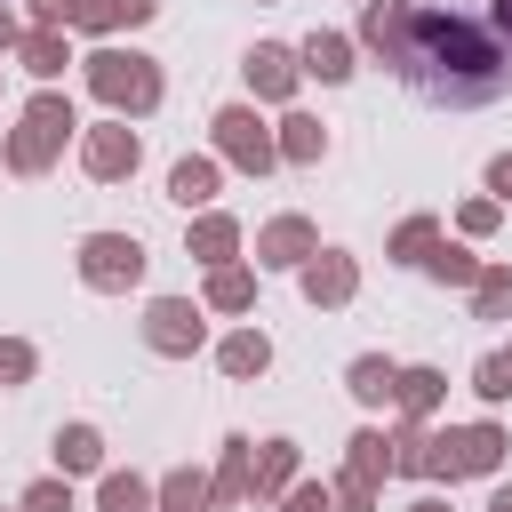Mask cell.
Here are the masks:
<instances>
[{
    "label": "cell",
    "instance_id": "obj_13",
    "mask_svg": "<svg viewBox=\"0 0 512 512\" xmlns=\"http://www.w3.org/2000/svg\"><path fill=\"white\" fill-rule=\"evenodd\" d=\"M16 56H24V72H32V80H56V72L72 64V56H64V32H48V24H40V32H24V40H16Z\"/></svg>",
    "mask_w": 512,
    "mask_h": 512
},
{
    "label": "cell",
    "instance_id": "obj_28",
    "mask_svg": "<svg viewBox=\"0 0 512 512\" xmlns=\"http://www.w3.org/2000/svg\"><path fill=\"white\" fill-rule=\"evenodd\" d=\"M160 504H168V512H200V504H208V480H200V472H176V480L160 488Z\"/></svg>",
    "mask_w": 512,
    "mask_h": 512
},
{
    "label": "cell",
    "instance_id": "obj_41",
    "mask_svg": "<svg viewBox=\"0 0 512 512\" xmlns=\"http://www.w3.org/2000/svg\"><path fill=\"white\" fill-rule=\"evenodd\" d=\"M496 16H504V32H512V0H496Z\"/></svg>",
    "mask_w": 512,
    "mask_h": 512
},
{
    "label": "cell",
    "instance_id": "obj_12",
    "mask_svg": "<svg viewBox=\"0 0 512 512\" xmlns=\"http://www.w3.org/2000/svg\"><path fill=\"white\" fill-rule=\"evenodd\" d=\"M248 88L256 96H288L296 88V56L288 48H248Z\"/></svg>",
    "mask_w": 512,
    "mask_h": 512
},
{
    "label": "cell",
    "instance_id": "obj_22",
    "mask_svg": "<svg viewBox=\"0 0 512 512\" xmlns=\"http://www.w3.org/2000/svg\"><path fill=\"white\" fill-rule=\"evenodd\" d=\"M248 296H256V280H248L240 264H216V280H208V304H216V312H240Z\"/></svg>",
    "mask_w": 512,
    "mask_h": 512
},
{
    "label": "cell",
    "instance_id": "obj_18",
    "mask_svg": "<svg viewBox=\"0 0 512 512\" xmlns=\"http://www.w3.org/2000/svg\"><path fill=\"white\" fill-rule=\"evenodd\" d=\"M392 400H400L408 416H432V408H440V376H432V368H400V376H392Z\"/></svg>",
    "mask_w": 512,
    "mask_h": 512
},
{
    "label": "cell",
    "instance_id": "obj_27",
    "mask_svg": "<svg viewBox=\"0 0 512 512\" xmlns=\"http://www.w3.org/2000/svg\"><path fill=\"white\" fill-rule=\"evenodd\" d=\"M216 496H248V440H224V472H216Z\"/></svg>",
    "mask_w": 512,
    "mask_h": 512
},
{
    "label": "cell",
    "instance_id": "obj_5",
    "mask_svg": "<svg viewBox=\"0 0 512 512\" xmlns=\"http://www.w3.org/2000/svg\"><path fill=\"white\" fill-rule=\"evenodd\" d=\"M496 456H504V432L496 424H464V432H440L432 440V472H496Z\"/></svg>",
    "mask_w": 512,
    "mask_h": 512
},
{
    "label": "cell",
    "instance_id": "obj_24",
    "mask_svg": "<svg viewBox=\"0 0 512 512\" xmlns=\"http://www.w3.org/2000/svg\"><path fill=\"white\" fill-rule=\"evenodd\" d=\"M144 504H152V488L136 472H104V512H144Z\"/></svg>",
    "mask_w": 512,
    "mask_h": 512
},
{
    "label": "cell",
    "instance_id": "obj_38",
    "mask_svg": "<svg viewBox=\"0 0 512 512\" xmlns=\"http://www.w3.org/2000/svg\"><path fill=\"white\" fill-rule=\"evenodd\" d=\"M0 48H16V16L8 8H0Z\"/></svg>",
    "mask_w": 512,
    "mask_h": 512
},
{
    "label": "cell",
    "instance_id": "obj_30",
    "mask_svg": "<svg viewBox=\"0 0 512 512\" xmlns=\"http://www.w3.org/2000/svg\"><path fill=\"white\" fill-rule=\"evenodd\" d=\"M432 248H440V240H432V224H424V216H416V224H400V240H392V256H408V264H424Z\"/></svg>",
    "mask_w": 512,
    "mask_h": 512
},
{
    "label": "cell",
    "instance_id": "obj_14",
    "mask_svg": "<svg viewBox=\"0 0 512 512\" xmlns=\"http://www.w3.org/2000/svg\"><path fill=\"white\" fill-rule=\"evenodd\" d=\"M168 200L208 208V200H216V160H176V168H168Z\"/></svg>",
    "mask_w": 512,
    "mask_h": 512
},
{
    "label": "cell",
    "instance_id": "obj_35",
    "mask_svg": "<svg viewBox=\"0 0 512 512\" xmlns=\"http://www.w3.org/2000/svg\"><path fill=\"white\" fill-rule=\"evenodd\" d=\"M32 376V344H0V384H24Z\"/></svg>",
    "mask_w": 512,
    "mask_h": 512
},
{
    "label": "cell",
    "instance_id": "obj_8",
    "mask_svg": "<svg viewBox=\"0 0 512 512\" xmlns=\"http://www.w3.org/2000/svg\"><path fill=\"white\" fill-rule=\"evenodd\" d=\"M80 160H88V176H96V184H112V176H128V168H136V136H128L120 120H104V128H88V152H80Z\"/></svg>",
    "mask_w": 512,
    "mask_h": 512
},
{
    "label": "cell",
    "instance_id": "obj_3",
    "mask_svg": "<svg viewBox=\"0 0 512 512\" xmlns=\"http://www.w3.org/2000/svg\"><path fill=\"white\" fill-rule=\"evenodd\" d=\"M72 128H80V120H72V104H64V96H32L24 128L8 136V168H24V176H32V168H48V152H56Z\"/></svg>",
    "mask_w": 512,
    "mask_h": 512
},
{
    "label": "cell",
    "instance_id": "obj_23",
    "mask_svg": "<svg viewBox=\"0 0 512 512\" xmlns=\"http://www.w3.org/2000/svg\"><path fill=\"white\" fill-rule=\"evenodd\" d=\"M392 376H400V368H384V360H352V400H368V408L392 400Z\"/></svg>",
    "mask_w": 512,
    "mask_h": 512
},
{
    "label": "cell",
    "instance_id": "obj_2",
    "mask_svg": "<svg viewBox=\"0 0 512 512\" xmlns=\"http://www.w3.org/2000/svg\"><path fill=\"white\" fill-rule=\"evenodd\" d=\"M88 88H96L112 112H152V104H160V72H152V56H136V48H96V56H88Z\"/></svg>",
    "mask_w": 512,
    "mask_h": 512
},
{
    "label": "cell",
    "instance_id": "obj_21",
    "mask_svg": "<svg viewBox=\"0 0 512 512\" xmlns=\"http://www.w3.org/2000/svg\"><path fill=\"white\" fill-rule=\"evenodd\" d=\"M288 472H296V448H288V440H264V456H256V472H248V488H256V496H272V488H288Z\"/></svg>",
    "mask_w": 512,
    "mask_h": 512
},
{
    "label": "cell",
    "instance_id": "obj_1",
    "mask_svg": "<svg viewBox=\"0 0 512 512\" xmlns=\"http://www.w3.org/2000/svg\"><path fill=\"white\" fill-rule=\"evenodd\" d=\"M368 40H376L416 88H432V96H448V104H480V96H496L504 72H512L488 32H472L464 16H416L408 0H376V8H368Z\"/></svg>",
    "mask_w": 512,
    "mask_h": 512
},
{
    "label": "cell",
    "instance_id": "obj_16",
    "mask_svg": "<svg viewBox=\"0 0 512 512\" xmlns=\"http://www.w3.org/2000/svg\"><path fill=\"white\" fill-rule=\"evenodd\" d=\"M272 152H280V160H320V152H328V128H320V120H304V112H288Z\"/></svg>",
    "mask_w": 512,
    "mask_h": 512
},
{
    "label": "cell",
    "instance_id": "obj_11",
    "mask_svg": "<svg viewBox=\"0 0 512 512\" xmlns=\"http://www.w3.org/2000/svg\"><path fill=\"white\" fill-rule=\"evenodd\" d=\"M296 72H320V80H352V40H344V32H312Z\"/></svg>",
    "mask_w": 512,
    "mask_h": 512
},
{
    "label": "cell",
    "instance_id": "obj_25",
    "mask_svg": "<svg viewBox=\"0 0 512 512\" xmlns=\"http://www.w3.org/2000/svg\"><path fill=\"white\" fill-rule=\"evenodd\" d=\"M392 472H432V440H424L416 424H408V432L392 440Z\"/></svg>",
    "mask_w": 512,
    "mask_h": 512
},
{
    "label": "cell",
    "instance_id": "obj_7",
    "mask_svg": "<svg viewBox=\"0 0 512 512\" xmlns=\"http://www.w3.org/2000/svg\"><path fill=\"white\" fill-rule=\"evenodd\" d=\"M200 336H208V328H200V312H192L184 296H160V304L144 312V344H152V352H192Z\"/></svg>",
    "mask_w": 512,
    "mask_h": 512
},
{
    "label": "cell",
    "instance_id": "obj_39",
    "mask_svg": "<svg viewBox=\"0 0 512 512\" xmlns=\"http://www.w3.org/2000/svg\"><path fill=\"white\" fill-rule=\"evenodd\" d=\"M488 512H512V488H496V504H488Z\"/></svg>",
    "mask_w": 512,
    "mask_h": 512
},
{
    "label": "cell",
    "instance_id": "obj_32",
    "mask_svg": "<svg viewBox=\"0 0 512 512\" xmlns=\"http://www.w3.org/2000/svg\"><path fill=\"white\" fill-rule=\"evenodd\" d=\"M472 376H480V400H504V392H512V360H504V352H488Z\"/></svg>",
    "mask_w": 512,
    "mask_h": 512
},
{
    "label": "cell",
    "instance_id": "obj_4",
    "mask_svg": "<svg viewBox=\"0 0 512 512\" xmlns=\"http://www.w3.org/2000/svg\"><path fill=\"white\" fill-rule=\"evenodd\" d=\"M80 280H88V288H136V280H144L136 232H88V240H80Z\"/></svg>",
    "mask_w": 512,
    "mask_h": 512
},
{
    "label": "cell",
    "instance_id": "obj_34",
    "mask_svg": "<svg viewBox=\"0 0 512 512\" xmlns=\"http://www.w3.org/2000/svg\"><path fill=\"white\" fill-rule=\"evenodd\" d=\"M336 504H344V512H368V504H376V480H352V472H344V480H336Z\"/></svg>",
    "mask_w": 512,
    "mask_h": 512
},
{
    "label": "cell",
    "instance_id": "obj_9",
    "mask_svg": "<svg viewBox=\"0 0 512 512\" xmlns=\"http://www.w3.org/2000/svg\"><path fill=\"white\" fill-rule=\"evenodd\" d=\"M312 256V224L304 216H280V224H264V240H256V264H304Z\"/></svg>",
    "mask_w": 512,
    "mask_h": 512
},
{
    "label": "cell",
    "instance_id": "obj_19",
    "mask_svg": "<svg viewBox=\"0 0 512 512\" xmlns=\"http://www.w3.org/2000/svg\"><path fill=\"white\" fill-rule=\"evenodd\" d=\"M56 464H64V472H96V464H104V440H96L88 424H64V432H56Z\"/></svg>",
    "mask_w": 512,
    "mask_h": 512
},
{
    "label": "cell",
    "instance_id": "obj_10",
    "mask_svg": "<svg viewBox=\"0 0 512 512\" xmlns=\"http://www.w3.org/2000/svg\"><path fill=\"white\" fill-rule=\"evenodd\" d=\"M160 0H72V24L80 32H112V24H144Z\"/></svg>",
    "mask_w": 512,
    "mask_h": 512
},
{
    "label": "cell",
    "instance_id": "obj_6",
    "mask_svg": "<svg viewBox=\"0 0 512 512\" xmlns=\"http://www.w3.org/2000/svg\"><path fill=\"white\" fill-rule=\"evenodd\" d=\"M216 144H224V160H240V168H256V176L280 160L272 136H264V120H256L248 104H224V112H216Z\"/></svg>",
    "mask_w": 512,
    "mask_h": 512
},
{
    "label": "cell",
    "instance_id": "obj_20",
    "mask_svg": "<svg viewBox=\"0 0 512 512\" xmlns=\"http://www.w3.org/2000/svg\"><path fill=\"white\" fill-rule=\"evenodd\" d=\"M232 248H240V224H232V216H200V224H192V256H208V264H224Z\"/></svg>",
    "mask_w": 512,
    "mask_h": 512
},
{
    "label": "cell",
    "instance_id": "obj_36",
    "mask_svg": "<svg viewBox=\"0 0 512 512\" xmlns=\"http://www.w3.org/2000/svg\"><path fill=\"white\" fill-rule=\"evenodd\" d=\"M288 512H328V488H288Z\"/></svg>",
    "mask_w": 512,
    "mask_h": 512
},
{
    "label": "cell",
    "instance_id": "obj_26",
    "mask_svg": "<svg viewBox=\"0 0 512 512\" xmlns=\"http://www.w3.org/2000/svg\"><path fill=\"white\" fill-rule=\"evenodd\" d=\"M376 472H392L384 440H376V432H352V480H376Z\"/></svg>",
    "mask_w": 512,
    "mask_h": 512
},
{
    "label": "cell",
    "instance_id": "obj_42",
    "mask_svg": "<svg viewBox=\"0 0 512 512\" xmlns=\"http://www.w3.org/2000/svg\"><path fill=\"white\" fill-rule=\"evenodd\" d=\"M504 360H512V352H504Z\"/></svg>",
    "mask_w": 512,
    "mask_h": 512
},
{
    "label": "cell",
    "instance_id": "obj_29",
    "mask_svg": "<svg viewBox=\"0 0 512 512\" xmlns=\"http://www.w3.org/2000/svg\"><path fill=\"white\" fill-rule=\"evenodd\" d=\"M512 312V272H480V320H504Z\"/></svg>",
    "mask_w": 512,
    "mask_h": 512
},
{
    "label": "cell",
    "instance_id": "obj_15",
    "mask_svg": "<svg viewBox=\"0 0 512 512\" xmlns=\"http://www.w3.org/2000/svg\"><path fill=\"white\" fill-rule=\"evenodd\" d=\"M304 296H312V304H344V296H352V256H320V264H304Z\"/></svg>",
    "mask_w": 512,
    "mask_h": 512
},
{
    "label": "cell",
    "instance_id": "obj_33",
    "mask_svg": "<svg viewBox=\"0 0 512 512\" xmlns=\"http://www.w3.org/2000/svg\"><path fill=\"white\" fill-rule=\"evenodd\" d=\"M24 512H72V488L64 480H40V488H24Z\"/></svg>",
    "mask_w": 512,
    "mask_h": 512
},
{
    "label": "cell",
    "instance_id": "obj_37",
    "mask_svg": "<svg viewBox=\"0 0 512 512\" xmlns=\"http://www.w3.org/2000/svg\"><path fill=\"white\" fill-rule=\"evenodd\" d=\"M488 184H496V192H512V152H504V160L488 168Z\"/></svg>",
    "mask_w": 512,
    "mask_h": 512
},
{
    "label": "cell",
    "instance_id": "obj_31",
    "mask_svg": "<svg viewBox=\"0 0 512 512\" xmlns=\"http://www.w3.org/2000/svg\"><path fill=\"white\" fill-rule=\"evenodd\" d=\"M424 264H432L440 280H480V264H472V248H432Z\"/></svg>",
    "mask_w": 512,
    "mask_h": 512
},
{
    "label": "cell",
    "instance_id": "obj_17",
    "mask_svg": "<svg viewBox=\"0 0 512 512\" xmlns=\"http://www.w3.org/2000/svg\"><path fill=\"white\" fill-rule=\"evenodd\" d=\"M216 360H224V376H264V368H272V344H264L256 328H240V336H224Z\"/></svg>",
    "mask_w": 512,
    "mask_h": 512
},
{
    "label": "cell",
    "instance_id": "obj_40",
    "mask_svg": "<svg viewBox=\"0 0 512 512\" xmlns=\"http://www.w3.org/2000/svg\"><path fill=\"white\" fill-rule=\"evenodd\" d=\"M408 512H448V504H432V496H424V504H408Z\"/></svg>",
    "mask_w": 512,
    "mask_h": 512
}]
</instances>
